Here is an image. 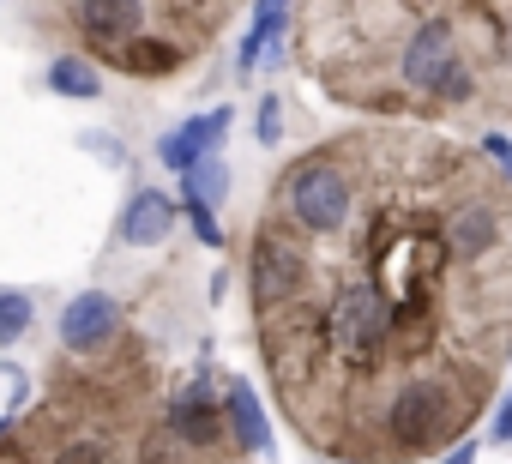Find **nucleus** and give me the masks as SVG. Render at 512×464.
I'll list each match as a JSON object with an SVG mask.
<instances>
[{"mask_svg": "<svg viewBox=\"0 0 512 464\" xmlns=\"http://www.w3.org/2000/svg\"><path fill=\"white\" fill-rule=\"evenodd\" d=\"M284 211L296 229H308V236H338V229L350 223V181L338 163L326 157H302L290 175H284Z\"/></svg>", "mask_w": 512, "mask_h": 464, "instance_id": "nucleus-1", "label": "nucleus"}, {"mask_svg": "<svg viewBox=\"0 0 512 464\" xmlns=\"http://www.w3.org/2000/svg\"><path fill=\"white\" fill-rule=\"evenodd\" d=\"M386 332H392V302L380 296V284H344L326 302V344L344 362H374L386 350Z\"/></svg>", "mask_w": 512, "mask_h": 464, "instance_id": "nucleus-2", "label": "nucleus"}, {"mask_svg": "<svg viewBox=\"0 0 512 464\" xmlns=\"http://www.w3.org/2000/svg\"><path fill=\"white\" fill-rule=\"evenodd\" d=\"M302 284H308V254L296 248V236H284L278 223H266L260 236H253V248H247V296L260 308V320L278 314L290 296H302Z\"/></svg>", "mask_w": 512, "mask_h": 464, "instance_id": "nucleus-3", "label": "nucleus"}, {"mask_svg": "<svg viewBox=\"0 0 512 464\" xmlns=\"http://www.w3.org/2000/svg\"><path fill=\"white\" fill-rule=\"evenodd\" d=\"M163 428L187 446V452H211L229 440V422H223V392L211 386V374H193L169 404H163Z\"/></svg>", "mask_w": 512, "mask_h": 464, "instance_id": "nucleus-4", "label": "nucleus"}, {"mask_svg": "<svg viewBox=\"0 0 512 464\" xmlns=\"http://www.w3.org/2000/svg\"><path fill=\"white\" fill-rule=\"evenodd\" d=\"M404 85L410 91H446V97H464V67H458V43H452V25L446 19H428L410 43H404Z\"/></svg>", "mask_w": 512, "mask_h": 464, "instance_id": "nucleus-5", "label": "nucleus"}, {"mask_svg": "<svg viewBox=\"0 0 512 464\" xmlns=\"http://www.w3.org/2000/svg\"><path fill=\"white\" fill-rule=\"evenodd\" d=\"M55 332H61V350H67V356H103V350H115V338H121V302H115L109 290H79V296L61 308Z\"/></svg>", "mask_w": 512, "mask_h": 464, "instance_id": "nucleus-6", "label": "nucleus"}, {"mask_svg": "<svg viewBox=\"0 0 512 464\" xmlns=\"http://www.w3.org/2000/svg\"><path fill=\"white\" fill-rule=\"evenodd\" d=\"M229 127H235V109H229V103H217V109H205V115H187L181 127H169V133L157 139V163L175 169V175H187L199 157H211V151L229 139Z\"/></svg>", "mask_w": 512, "mask_h": 464, "instance_id": "nucleus-7", "label": "nucleus"}, {"mask_svg": "<svg viewBox=\"0 0 512 464\" xmlns=\"http://www.w3.org/2000/svg\"><path fill=\"white\" fill-rule=\"evenodd\" d=\"M440 416H446V404H440V386H434V380H404V386L392 392V404H386V428H392L398 446L434 440V434H440Z\"/></svg>", "mask_w": 512, "mask_h": 464, "instance_id": "nucleus-8", "label": "nucleus"}, {"mask_svg": "<svg viewBox=\"0 0 512 464\" xmlns=\"http://www.w3.org/2000/svg\"><path fill=\"white\" fill-rule=\"evenodd\" d=\"M181 223V199H169L163 187H139L127 205H121V242L127 248H157L175 236Z\"/></svg>", "mask_w": 512, "mask_h": 464, "instance_id": "nucleus-9", "label": "nucleus"}, {"mask_svg": "<svg viewBox=\"0 0 512 464\" xmlns=\"http://www.w3.org/2000/svg\"><path fill=\"white\" fill-rule=\"evenodd\" d=\"M284 31H290V0H253V25L235 49V73H260V61H284Z\"/></svg>", "mask_w": 512, "mask_h": 464, "instance_id": "nucleus-10", "label": "nucleus"}, {"mask_svg": "<svg viewBox=\"0 0 512 464\" xmlns=\"http://www.w3.org/2000/svg\"><path fill=\"white\" fill-rule=\"evenodd\" d=\"M223 422H229V440H235L247 458L272 452V422H266V404H260V392H253L247 380H223Z\"/></svg>", "mask_w": 512, "mask_h": 464, "instance_id": "nucleus-11", "label": "nucleus"}, {"mask_svg": "<svg viewBox=\"0 0 512 464\" xmlns=\"http://www.w3.org/2000/svg\"><path fill=\"white\" fill-rule=\"evenodd\" d=\"M49 91L67 97V103H97V97H103V67H97L91 55L67 49V55L49 61Z\"/></svg>", "mask_w": 512, "mask_h": 464, "instance_id": "nucleus-12", "label": "nucleus"}, {"mask_svg": "<svg viewBox=\"0 0 512 464\" xmlns=\"http://www.w3.org/2000/svg\"><path fill=\"white\" fill-rule=\"evenodd\" d=\"M494 211H482V205H464L452 223H446V248L458 254V260H476V254H488L494 248Z\"/></svg>", "mask_w": 512, "mask_h": 464, "instance_id": "nucleus-13", "label": "nucleus"}, {"mask_svg": "<svg viewBox=\"0 0 512 464\" xmlns=\"http://www.w3.org/2000/svg\"><path fill=\"white\" fill-rule=\"evenodd\" d=\"M181 199H193V205H211V211H217V205L229 199V163H223L217 151H211V157H199V163L181 175Z\"/></svg>", "mask_w": 512, "mask_h": 464, "instance_id": "nucleus-14", "label": "nucleus"}, {"mask_svg": "<svg viewBox=\"0 0 512 464\" xmlns=\"http://www.w3.org/2000/svg\"><path fill=\"white\" fill-rule=\"evenodd\" d=\"M31 320H37V308L25 290H0V350H13L31 332Z\"/></svg>", "mask_w": 512, "mask_h": 464, "instance_id": "nucleus-15", "label": "nucleus"}, {"mask_svg": "<svg viewBox=\"0 0 512 464\" xmlns=\"http://www.w3.org/2000/svg\"><path fill=\"white\" fill-rule=\"evenodd\" d=\"M253 133H260V145H278L284 139V97L278 91L260 97V109H253Z\"/></svg>", "mask_w": 512, "mask_h": 464, "instance_id": "nucleus-16", "label": "nucleus"}, {"mask_svg": "<svg viewBox=\"0 0 512 464\" xmlns=\"http://www.w3.org/2000/svg\"><path fill=\"white\" fill-rule=\"evenodd\" d=\"M181 217L193 223V242H205V248H223V223H217V211H211V205H193V199H181Z\"/></svg>", "mask_w": 512, "mask_h": 464, "instance_id": "nucleus-17", "label": "nucleus"}, {"mask_svg": "<svg viewBox=\"0 0 512 464\" xmlns=\"http://www.w3.org/2000/svg\"><path fill=\"white\" fill-rule=\"evenodd\" d=\"M482 151H488V157L500 163V175L512 181V139H506V133H488V139H482Z\"/></svg>", "mask_w": 512, "mask_h": 464, "instance_id": "nucleus-18", "label": "nucleus"}, {"mask_svg": "<svg viewBox=\"0 0 512 464\" xmlns=\"http://www.w3.org/2000/svg\"><path fill=\"white\" fill-rule=\"evenodd\" d=\"M488 440H494V446H512V392L500 398V410H494V428H488Z\"/></svg>", "mask_w": 512, "mask_h": 464, "instance_id": "nucleus-19", "label": "nucleus"}, {"mask_svg": "<svg viewBox=\"0 0 512 464\" xmlns=\"http://www.w3.org/2000/svg\"><path fill=\"white\" fill-rule=\"evenodd\" d=\"M440 464H476V440H458V446H452Z\"/></svg>", "mask_w": 512, "mask_h": 464, "instance_id": "nucleus-20", "label": "nucleus"}, {"mask_svg": "<svg viewBox=\"0 0 512 464\" xmlns=\"http://www.w3.org/2000/svg\"><path fill=\"white\" fill-rule=\"evenodd\" d=\"M7 428H13V410H0V440H7Z\"/></svg>", "mask_w": 512, "mask_h": 464, "instance_id": "nucleus-21", "label": "nucleus"}, {"mask_svg": "<svg viewBox=\"0 0 512 464\" xmlns=\"http://www.w3.org/2000/svg\"><path fill=\"white\" fill-rule=\"evenodd\" d=\"M344 464H356V458H344Z\"/></svg>", "mask_w": 512, "mask_h": 464, "instance_id": "nucleus-22", "label": "nucleus"}]
</instances>
